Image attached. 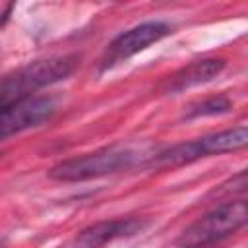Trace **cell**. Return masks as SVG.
Segmentation results:
<instances>
[{"label": "cell", "mask_w": 248, "mask_h": 248, "mask_svg": "<svg viewBox=\"0 0 248 248\" xmlns=\"http://www.w3.org/2000/svg\"><path fill=\"white\" fill-rule=\"evenodd\" d=\"M147 223L136 217H122V219H108V221H99L87 229H83L76 236V248H101L107 242L122 236H132L145 229Z\"/></svg>", "instance_id": "6"}, {"label": "cell", "mask_w": 248, "mask_h": 248, "mask_svg": "<svg viewBox=\"0 0 248 248\" xmlns=\"http://www.w3.org/2000/svg\"><path fill=\"white\" fill-rule=\"evenodd\" d=\"M231 108V103L225 97H213V99H205L200 103H194L186 108L184 116L186 118H194V116H207V114H219V112H227Z\"/></svg>", "instance_id": "9"}, {"label": "cell", "mask_w": 248, "mask_h": 248, "mask_svg": "<svg viewBox=\"0 0 248 248\" xmlns=\"http://www.w3.org/2000/svg\"><path fill=\"white\" fill-rule=\"evenodd\" d=\"M136 161H138V151H134L132 147L110 145L58 163L50 169L48 176L60 182H83L128 169Z\"/></svg>", "instance_id": "2"}, {"label": "cell", "mask_w": 248, "mask_h": 248, "mask_svg": "<svg viewBox=\"0 0 248 248\" xmlns=\"http://www.w3.org/2000/svg\"><path fill=\"white\" fill-rule=\"evenodd\" d=\"M76 66H78V56L66 54V56L37 60L17 68L16 72L0 79V108L17 103L21 99L33 97L35 91L52 85L60 79H66L76 70Z\"/></svg>", "instance_id": "1"}, {"label": "cell", "mask_w": 248, "mask_h": 248, "mask_svg": "<svg viewBox=\"0 0 248 248\" xmlns=\"http://www.w3.org/2000/svg\"><path fill=\"white\" fill-rule=\"evenodd\" d=\"M169 31H170V27L163 21H145V23H140V25L128 29L126 33L118 35L108 45L107 54L103 58V68H110L126 58L138 54L140 50H143L149 45L163 39Z\"/></svg>", "instance_id": "5"}, {"label": "cell", "mask_w": 248, "mask_h": 248, "mask_svg": "<svg viewBox=\"0 0 248 248\" xmlns=\"http://www.w3.org/2000/svg\"><path fill=\"white\" fill-rule=\"evenodd\" d=\"M196 141V149L200 159L207 157V155H219V153H229V151H236L242 149L248 143V128L236 126L231 130H223L217 134H209L203 138L194 140Z\"/></svg>", "instance_id": "8"}, {"label": "cell", "mask_w": 248, "mask_h": 248, "mask_svg": "<svg viewBox=\"0 0 248 248\" xmlns=\"http://www.w3.org/2000/svg\"><path fill=\"white\" fill-rule=\"evenodd\" d=\"M54 101L50 97H27L17 103L0 108V140L19 134L27 128L39 126L54 112Z\"/></svg>", "instance_id": "4"}, {"label": "cell", "mask_w": 248, "mask_h": 248, "mask_svg": "<svg viewBox=\"0 0 248 248\" xmlns=\"http://www.w3.org/2000/svg\"><path fill=\"white\" fill-rule=\"evenodd\" d=\"M246 219H248V207L244 200L227 202L215 207L213 211H209L207 215L200 217L198 221H194L190 227H186L178 238V246L198 248L221 240L242 229L246 225Z\"/></svg>", "instance_id": "3"}, {"label": "cell", "mask_w": 248, "mask_h": 248, "mask_svg": "<svg viewBox=\"0 0 248 248\" xmlns=\"http://www.w3.org/2000/svg\"><path fill=\"white\" fill-rule=\"evenodd\" d=\"M223 68H225V60H221V58L196 60V62L180 68L172 76H169V79L165 81V91L167 93H180L184 89L207 83L213 78H217Z\"/></svg>", "instance_id": "7"}, {"label": "cell", "mask_w": 248, "mask_h": 248, "mask_svg": "<svg viewBox=\"0 0 248 248\" xmlns=\"http://www.w3.org/2000/svg\"><path fill=\"white\" fill-rule=\"evenodd\" d=\"M0 248H2V246H0Z\"/></svg>", "instance_id": "10"}]
</instances>
